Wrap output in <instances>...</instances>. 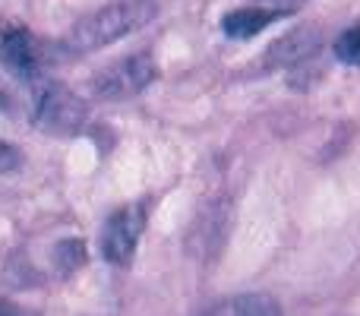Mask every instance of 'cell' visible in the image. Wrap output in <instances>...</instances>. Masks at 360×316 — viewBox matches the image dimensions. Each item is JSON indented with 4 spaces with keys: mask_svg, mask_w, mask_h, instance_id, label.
I'll use <instances>...</instances> for the list:
<instances>
[{
    "mask_svg": "<svg viewBox=\"0 0 360 316\" xmlns=\"http://www.w3.org/2000/svg\"><path fill=\"white\" fill-rule=\"evenodd\" d=\"M155 13H158L155 0H114V4L79 19L67 32L63 48L73 51V54H92V51H101L108 44L120 42V38L139 32L143 25H149L155 19Z\"/></svg>",
    "mask_w": 360,
    "mask_h": 316,
    "instance_id": "cell-1",
    "label": "cell"
},
{
    "mask_svg": "<svg viewBox=\"0 0 360 316\" xmlns=\"http://www.w3.org/2000/svg\"><path fill=\"white\" fill-rule=\"evenodd\" d=\"M89 111L86 101L76 92L63 89L60 82H48L38 80V92H35V114H32V124L44 133H54V137H70V133L82 130Z\"/></svg>",
    "mask_w": 360,
    "mask_h": 316,
    "instance_id": "cell-2",
    "label": "cell"
},
{
    "mask_svg": "<svg viewBox=\"0 0 360 316\" xmlns=\"http://www.w3.org/2000/svg\"><path fill=\"white\" fill-rule=\"evenodd\" d=\"M158 67L152 54H130L124 61H114L111 67L98 70L89 82L92 95L98 101H124L133 99V95L146 92V89L155 82Z\"/></svg>",
    "mask_w": 360,
    "mask_h": 316,
    "instance_id": "cell-3",
    "label": "cell"
},
{
    "mask_svg": "<svg viewBox=\"0 0 360 316\" xmlns=\"http://www.w3.org/2000/svg\"><path fill=\"white\" fill-rule=\"evenodd\" d=\"M146 222H149L146 203H127L117 212H111V218L101 228V256L111 266H130L133 256H136L139 237L146 231Z\"/></svg>",
    "mask_w": 360,
    "mask_h": 316,
    "instance_id": "cell-4",
    "label": "cell"
},
{
    "mask_svg": "<svg viewBox=\"0 0 360 316\" xmlns=\"http://www.w3.org/2000/svg\"><path fill=\"white\" fill-rule=\"evenodd\" d=\"M0 67L22 82L44 80V54L38 38L22 25H13L0 35Z\"/></svg>",
    "mask_w": 360,
    "mask_h": 316,
    "instance_id": "cell-5",
    "label": "cell"
},
{
    "mask_svg": "<svg viewBox=\"0 0 360 316\" xmlns=\"http://www.w3.org/2000/svg\"><path fill=\"white\" fill-rule=\"evenodd\" d=\"M316 48H319V29L316 25H300V29L281 35L266 51V67H294V63L307 61Z\"/></svg>",
    "mask_w": 360,
    "mask_h": 316,
    "instance_id": "cell-6",
    "label": "cell"
},
{
    "mask_svg": "<svg viewBox=\"0 0 360 316\" xmlns=\"http://www.w3.org/2000/svg\"><path fill=\"white\" fill-rule=\"evenodd\" d=\"M278 16H285L281 10H272V6H247V10H231L228 16L221 19V32L234 42H243V38L259 35L266 25H272Z\"/></svg>",
    "mask_w": 360,
    "mask_h": 316,
    "instance_id": "cell-7",
    "label": "cell"
},
{
    "mask_svg": "<svg viewBox=\"0 0 360 316\" xmlns=\"http://www.w3.org/2000/svg\"><path fill=\"white\" fill-rule=\"evenodd\" d=\"M202 316H281V307L269 294H234L218 301Z\"/></svg>",
    "mask_w": 360,
    "mask_h": 316,
    "instance_id": "cell-8",
    "label": "cell"
},
{
    "mask_svg": "<svg viewBox=\"0 0 360 316\" xmlns=\"http://www.w3.org/2000/svg\"><path fill=\"white\" fill-rule=\"evenodd\" d=\"M86 244L79 241V237H73V241H60L54 247V266L60 275H73L79 266H86Z\"/></svg>",
    "mask_w": 360,
    "mask_h": 316,
    "instance_id": "cell-9",
    "label": "cell"
},
{
    "mask_svg": "<svg viewBox=\"0 0 360 316\" xmlns=\"http://www.w3.org/2000/svg\"><path fill=\"white\" fill-rule=\"evenodd\" d=\"M335 57L342 63H351V67H360V25L342 32L335 42Z\"/></svg>",
    "mask_w": 360,
    "mask_h": 316,
    "instance_id": "cell-10",
    "label": "cell"
},
{
    "mask_svg": "<svg viewBox=\"0 0 360 316\" xmlns=\"http://www.w3.org/2000/svg\"><path fill=\"white\" fill-rule=\"evenodd\" d=\"M22 165V152L16 149L13 143H6L4 137H0V174H10L16 171V168Z\"/></svg>",
    "mask_w": 360,
    "mask_h": 316,
    "instance_id": "cell-11",
    "label": "cell"
},
{
    "mask_svg": "<svg viewBox=\"0 0 360 316\" xmlns=\"http://www.w3.org/2000/svg\"><path fill=\"white\" fill-rule=\"evenodd\" d=\"M266 6H272V10H281V13H291L294 6H300V4H307V0H262Z\"/></svg>",
    "mask_w": 360,
    "mask_h": 316,
    "instance_id": "cell-12",
    "label": "cell"
},
{
    "mask_svg": "<svg viewBox=\"0 0 360 316\" xmlns=\"http://www.w3.org/2000/svg\"><path fill=\"white\" fill-rule=\"evenodd\" d=\"M0 316H25L19 307H13V304H6V301H0Z\"/></svg>",
    "mask_w": 360,
    "mask_h": 316,
    "instance_id": "cell-13",
    "label": "cell"
},
{
    "mask_svg": "<svg viewBox=\"0 0 360 316\" xmlns=\"http://www.w3.org/2000/svg\"><path fill=\"white\" fill-rule=\"evenodd\" d=\"M4 105H6V101H4V95H0V108H4Z\"/></svg>",
    "mask_w": 360,
    "mask_h": 316,
    "instance_id": "cell-14",
    "label": "cell"
}]
</instances>
